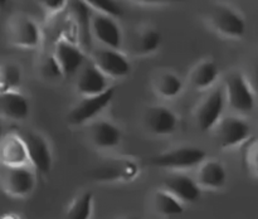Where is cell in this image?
<instances>
[{"label":"cell","instance_id":"6da1fadb","mask_svg":"<svg viewBox=\"0 0 258 219\" xmlns=\"http://www.w3.org/2000/svg\"><path fill=\"white\" fill-rule=\"evenodd\" d=\"M226 105L237 115H248L256 107V93L246 75L239 70L231 72L223 86Z\"/></svg>","mask_w":258,"mask_h":219},{"label":"cell","instance_id":"7a4b0ae2","mask_svg":"<svg viewBox=\"0 0 258 219\" xmlns=\"http://www.w3.org/2000/svg\"><path fill=\"white\" fill-rule=\"evenodd\" d=\"M207 158L203 149L193 145H181L163 151L150 159L151 165L170 171H185L194 169Z\"/></svg>","mask_w":258,"mask_h":219},{"label":"cell","instance_id":"3957f363","mask_svg":"<svg viewBox=\"0 0 258 219\" xmlns=\"http://www.w3.org/2000/svg\"><path fill=\"white\" fill-rule=\"evenodd\" d=\"M217 145L223 150L241 146L252 136V126L243 116H223L213 127Z\"/></svg>","mask_w":258,"mask_h":219},{"label":"cell","instance_id":"277c9868","mask_svg":"<svg viewBox=\"0 0 258 219\" xmlns=\"http://www.w3.org/2000/svg\"><path fill=\"white\" fill-rule=\"evenodd\" d=\"M207 22L218 34L232 39H239L246 33L243 15L227 4H214L209 8Z\"/></svg>","mask_w":258,"mask_h":219},{"label":"cell","instance_id":"5b68a950","mask_svg":"<svg viewBox=\"0 0 258 219\" xmlns=\"http://www.w3.org/2000/svg\"><path fill=\"white\" fill-rule=\"evenodd\" d=\"M8 42L22 49H34L42 43V30L39 24L29 15H12L7 23Z\"/></svg>","mask_w":258,"mask_h":219},{"label":"cell","instance_id":"8992f818","mask_svg":"<svg viewBox=\"0 0 258 219\" xmlns=\"http://www.w3.org/2000/svg\"><path fill=\"white\" fill-rule=\"evenodd\" d=\"M116 95L115 86H110L102 93L85 96L72 106L67 115V121L72 126H85L98 117L103 110L110 106Z\"/></svg>","mask_w":258,"mask_h":219},{"label":"cell","instance_id":"52a82bcc","mask_svg":"<svg viewBox=\"0 0 258 219\" xmlns=\"http://www.w3.org/2000/svg\"><path fill=\"white\" fill-rule=\"evenodd\" d=\"M37 185L35 173L24 166H7L0 164V189L13 198L30 195Z\"/></svg>","mask_w":258,"mask_h":219},{"label":"cell","instance_id":"ba28073f","mask_svg":"<svg viewBox=\"0 0 258 219\" xmlns=\"http://www.w3.org/2000/svg\"><path fill=\"white\" fill-rule=\"evenodd\" d=\"M140 173L139 163L130 156H115L105 159L92 170V178L102 183L133 181Z\"/></svg>","mask_w":258,"mask_h":219},{"label":"cell","instance_id":"9c48e42d","mask_svg":"<svg viewBox=\"0 0 258 219\" xmlns=\"http://www.w3.org/2000/svg\"><path fill=\"white\" fill-rule=\"evenodd\" d=\"M27 149L29 165H32L39 174L47 175L52 170L53 154L48 138L37 130H27L20 132Z\"/></svg>","mask_w":258,"mask_h":219},{"label":"cell","instance_id":"30bf717a","mask_svg":"<svg viewBox=\"0 0 258 219\" xmlns=\"http://www.w3.org/2000/svg\"><path fill=\"white\" fill-rule=\"evenodd\" d=\"M88 59L110 80H121L131 73V62L120 49L100 48L91 53Z\"/></svg>","mask_w":258,"mask_h":219},{"label":"cell","instance_id":"8fae6325","mask_svg":"<svg viewBox=\"0 0 258 219\" xmlns=\"http://www.w3.org/2000/svg\"><path fill=\"white\" fill-rule=\"evenodd\" d=\"M226 106L223 87L209 91L208 95L198 103L194 111V117L199 130L203 132L213 130L217 122L223 117Z\"/></svg>","mask_w":258,"mask_h":219},{"label":"cell","instance_id":"7c38bea8","mask_svg":"<svg viewBox=\"0 0 258 219\" xmlns=\"http://www.w3.org/2000/svg\"><path fill=\"white\" fill-rule=\"evenodd\" d=\"M179 116L165 105H150L143 115L144 128L154 136H170L179 127Z\"/></svg>","mask_w":258,"mask_h":219},{"label":"cell","instance_id":"4fadbf2b","mask_svg":"<svg viewBox=\"0 0 258 219\" xmlns=\"http://www.w3.org/2000/svg\"><path fill=\"white\" fill-rule=\"evenodd\" d=\"M91 37H95L103 47L120 49L123 45V34L116 18L100 12L91 13Z\"/></svg>","mask_w":258,"mask_h":219},{"label":"cell","instance_id":"5bb4252c","mask_svg":"<svg viewBox=\"0 0 258 219\" xmlns=\"http://www.w3.org/2000/svg\"><path fill=\"white\" fill-rule=\"evenodd\" d=\"M63 73V77H70L77 73L88 59L85 50L77 42L68 37H59L55 40L54 50L52 53Z\"/></svg>","mask_w":258,"mask_h":219},{"label":"cell","instance_id":"9a60e30c","mask_svg":"<svg viewBox=\"0 0 258 219\" xmlns=\"http://www.w3.org/2000/svg\"><path fill=\"white\" fill-rule=\"evenodd\" d=\"M164 190L175 196L181 203H196L201 199L202 189L185 171H170L164 178Z\"/></svg>","mask_w":258,"mask_h":219},{"label":"cell","instance_id":"2e32d148","mask_svg":"<svg viewBox=\"0 0 258 219\" xmlns=\"http://www.w3.org/2000/svg\"><path fill=\"white\" fill-rule=\"evenodd\" d=\"M76 75L77 77L75 81V88L82 97L102 93L110 86H112L110 85V78L103 75L90 59L83 63Z\"/></svg>","mask_w":258,"mask_h":219},{"label":"cell","instance_id":"e0dca14e","mask_svg":"<svg viewBox=\"0 0 258 219\" xmlns=\"http://www.w3.org/2000/svg\"><path fill=\"white\" fill-rule=\"evenodd\" d=\"M87 137L95 148L108 150L118 146L122 140L120 126L106 118H95L87 123Z\"/></svg>","mask_w":258,"mask_h":219},{"label":"cell","instance_id":"ac0fdd59","mask_svg":"<svg viewBox=\"0 0 258 219\" xmlns=\"http://www.w3.org/2000/svg\"><path fill=\"white\" fill-rule=\"evenodd\" d=\"M68 14L71 18V25L75 30L76 38H78V45L83 50L91 48V32H90V19L92 9L82 0H68L67 2Z\"/></svg>","mask_w":258,"mask_h":219},{"label":"cell","instance_id":"d6986e66","mask_svg":"<svg viewBox=\"0 0 258 219\" xmlns=\"http://www.w3.org/2000/svg\"><path fill=\"white\" fill-rule=\"evenodd\" d=\"M0 164L7 166L29 165L27 149L20 132L8 131L0 138Z\"/></svg>","mask_w":258,"mask_h":219},{"label":"cell","instance_id":"ffe728a7","mask_svg":"<svg viewBox=\"0 0 258 219\" xmlns=\"http://www.w3.org/2000/svg\"><path fill=\"white\" fill-rule=\"evenodd\" d=\"M30 115L29 98L19 91L0 93V118L2 120L22 121Z\"/></svg>","mask_w":258,"mask_h":219},{"label":"cell","instance_id":"44dd1931","mask_svg":"<svg viewBox=\"0 0 258 219\" xmlns=\"http://www.w3.org/2000/svg\"><path fill=\"white\" fill-rule=\"evenodd\" d=\"M199 186L209 190H219L227 184V171L223 164L217 159H204L197 166L196 179Z\"/></svg>","mask_w":258,"mask_h":219},{"label":"cell","instance_id":"7402d4cb","mask_svg":"<svg viewBox=\"0 0 258 219\" xmlns=\"http://www.w3.org/2000/svg\"><path fill=\"white\" fill-rule=\"evenodd\" d=\"M161 34L153 27H144L134 33L128 43V50L134 55L145 57L159 50L161 45Z\"/></svg>","mask_w":258,"mask_h":219},{"label":"cell","instance_id":"603a6c76","mask_svg":"<svg viewBox=\"0 0 258 219\" xmlns=\"http://www.w3.org/2000/svg\"><path fill=\"white\" fill-rule=\"evenodd\" d=\"M219 78V69L213 59H203L197 63L189 73V85L197 91H208L213 88Z\"/></svg>","mask_w":258,"mask_h":219},{"label":"cell","instance_id":"cb8c5ba5","mask_svg":"<svg viewBox=\"0 0 258 219\" xmlns=\"http://www.w3.org/2000/svg\"><path fill=\"white\" fill-rule=\"evenodd\" d=\"M153 90L160 98L166 101L175 100L183 93L184 82L175 72L164 70L158 73L153 81Z\"/></svg>","mask_w":258,"mask_h":219},{"label":"cell","instance_id":"d4e9b609","mask_svg":"<svg viewBox=\"0 0 258 219\" xmlns=\"http://www.w3.org/2000/svg\"><path fill=\"white\" fill-rule=\"evenodd\" d=\"M153 208L156 213L164 216L180 215L184 211L183 203L164 189L153 194Z\"/></svg>","mask_w":258,"mask_h":219},{"label":"cell","instance_id":"484cf974","mask_svg":"<svg viewBox=\"0 0 258 219\" xmlns=\"http://www.w3.org/2000/svg\"><path fill=\"white\" fill-rule=\"evenodd\" d=\"M22 82V67L18 63H0V93L10 92V91H19Z\"/></svg>","mask_w":258,"mask_h":219},{"label":"cell","instance_id":"4316f807","mask_svg":"<svg viewBox=\"0 0 258 219\" xmlns=\"http://www.w3.org/2000/svg\"><path fill=\"white\" fill-rule=\"evenodd\" d=\"M93 211V194L82 191L78 194L66 211V219H91Z\"/></svg>","mask_w":258,"mask_h":219},{"label":"cell","instance_id":"83f0119b","mask_svg":"<svg viewBox=\"0 0 258 219\" xmlns=\"http://www.w3.org/2000/svg\"><path fill=\"white\" fill-rule=\"evenodd\" d=\"M242 148V163L248 171L249 175L257 179L258 175V141L257 137L251 136L246 142L241 145Z\"/></svg>","mask_w":258,"mask_h":219},{"label":"cell","instance_id":"f1b7e54d","mask_svg":"<svg viewBox=\"0 0 258 219\" xmlns=\"http://www.w3.org/2000/svg\"><path fill=\"white\" fill-rule=\"evenodd\" d=\"M39 72L40 76L47 81H58L63 78L62 70L52 53L42 58L39 63Z\"/></svg>","mask_w":258,"mask_h":219},{"label":"cell","instance_id":"f546056e","mask_svg":"<svg viewBox=\"0 0 258 219\" xmlns=\"http://www.w3.org/2000/svg\"><path fill=\"white\" fill-rule=\"evenodd\" d=\"M93 12H100L103 14L118 18L122 15V8L116 0H82Z\"/></svg>","mask_w":258,"mask_h":219},{"label":"cell","instance_id":"4dcf8cb0","mask_svg":"<svg viewBox=\"0 0 258 219\" xmlns=\"http://www.w3.org/2000/svg\"><path fill=\"white\" fill-rule=\"evenodd\" d=\"M67 2L68 0H39L42 8L49 15L59 14L63 12L67 7Z\"/></svg>","mask_w":258,"mask_h":219},{"label":"cell","instance_id":"1f68e13d","mask_svg":"<svg viewBox=\"0 0 258 219\" xmlns=\"http://www.w3.org/2000/svg\"><path fill=\"white\" fill-rule=\"evenodd\" d=\"M136 3L145 5H161V4H169V3L179 2V0H135Z\"/></svg>","mask_w":258,"mask_h":219},{"label":"cell","instance_id":"d6a6232c","mask_svg":"<svg viewBox=\"0 0 258 219\" xmlns=\"http://www.w3.org/2000/svg\"><path fill=\"white\" fill-rule=\"evenodd\" d=\"M0 219H20V218L18 215H15V214L8 213V214H4V215L0 216Z\"/></svg>","mask_w":258,"mask_h":219},{"label":"cell","instance_id":"836d02e7","mask_svg":"<svg viewBox=\"0 0 258 219\" xmlns=\"http://www.w3.org/2000/svg\"><path fill=\"white\" fill-rule=\"evenodd\" d=\"M3 133H4V126H3V120L0 118V138H2Z\"/></svg>","mask_w":258,"mask_h":219},{"label":"cell","instance_id":"e575fe53","mask_svg":"<svg viewBox=\"0 0 258 219\" xmlns=\"http://www.w3.org/2000/svg\"><path fill=\"white\" fill-rule=\"evenodd\" d=\"M8 2H9V0H0V9H2V8H4L5 5L8 4Z\"/></svg>","mask_w":258,"mask_h":219},{"label":"cell","instance_id":"d590c367","mask_svg":"<svg viewBox=\"0 0 258 219\" xmlns=\"http://www.w3.org/2000/svg\"><path fill=\"white\" fill-rule=\"evenodd\" d=\"M122 219H141V218H139V216H134V215H128V216H125V218H122Z\"/></svg>","mask_w":258,"mask_h":219}]
</instances>
